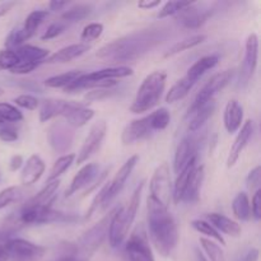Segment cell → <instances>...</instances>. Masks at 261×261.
<instances>
[{
  "label": "cell",
  "mask_w": 261,
  "mask_h": 261,
  "mask_svg": "<svg viewBox=\"0 0 261 261\" xmlns=\"http://www.w3.org/2000/svg\"><path fill=\"white\" fill-rule=\"evenodd\" d=\"M147 219L149 236L155 250L163 257L171 256L178 244V229L173 216L168 208L148 196Z\"/></svg>",
  "instance_id": "obj_1"
},
{
  "label": "cell",
  "mask_w": 261,
  "mask_h": 261,
  "mask_svg": "<svg viewBox=\"0 0 261 261\" xmlns=\"http://www.w3.org/2000/svg\"><path fill=\"white\" fill-rule=\"evenodd\" d=\"M161 42L160 30H143L107 43L97 53V58L112 63L140 58Z\"/></svg>",
  "instance_id": "obj_2"
},
{
  "label": "cell",
  "mask_w": 261,
  "mask_h": 261,
  "mask_svg": "<svg viewBox=\"0 0 261 261\" xmlns=\"http://www.w3.org/2000/svg\"><path fill=\"white\" fill-rule=\"evenodd\" d=\"M144 180L140 181L139 185L137 186V189L133 193L130 200L125 205L116 206L114 209V214H112L109 227V241L110 246L112 249H117L120 245H122V242L126 239L127 233H129L130 227L134 223L135 216H137V212L139 209L140 198H142V191L144 189Z\"/></svg>",
  "instance_id": "obj_3"
},
{
  "label": "cell",
  "mask_w": 261,
  "mask_h": 261,
  "mask_svg": "<svg viewBox=\"0 0 261 261\" xmlns=\"http://www.w3.org/2000/svg\"><path fill=\"white\" fill-rule=\"evenodd\" d=\"M166 81H167V74L165 71H153L145 76L130 106V111L133 114H142L157 106L165 92Z\"/></svg>",
  "instance_id": "obj_4"
},
{
  "label": "cell",
  "mask_w": 261,
  "mask_h": 261,
  "mask_svg": "<svg viewBox=\"0 0 261 261\" xmlns=\"http://www.w3.org/2000/svg\"><path fill=\"white\" fill-rule=\"evenodd\" d=\"M112 214H114V209L82 234L76 245H74V256L81 260L88 261L89 257L96 252V250L103 244L106 237L109 236V227Z\"/></svg>",
  "instance_id": "obj_5"
},
{
  "label": "cell",
  "mask_w": 261,
  "mask_h": 261,
  "mask_svg": "<svg viewBox=\"0 0 261 261\" xmlns=\"http://www.w3.org/2000/svg\"><path fill=\"white\" fill-rule=\"evenodd\" d=\"M74 217L63 212L55 211L51 205H38V204L27 203L19 212L17 222L22 226L32 224H48L56 222H70Z\"/></svg>",
  "instance_id": "obj_6"
},
{
  "label": "cell",
  "mask_w": 261,
  "mask_h": 261,
  "mask_svg": "<svg viewBox=\"0 0 261 261\" xmlns=\"http://www.w3.org/2000/svg\"><path fill=\"white\" fill-rule=\"evenodd\" d=\"M233 75H234L233 69H228V70H224L218 74H214V75L212 76V78L209 79L203 87H201V89L198 92L193 105L189 107L188 111H193V110L208 103L209 101H213L214 96L228 86V83L232 81Z\"/></svg>",
  "instance_id": "obj_7"
},
{
  "label": "cell",
  "mask_w": 261,
  "mask_h": 261,
  "mask_svg": "<svg viewBox=\"0 0 261 261\" xmlns=\"http://www.w3.org/2000/svg\"><path fill=\"white\" fill-rule=\"evenodd\" d=\"M149 189L150 198L157 200L166 208L170 206L172 193H171V176L168 163L163 162L162 165L155 168L154 173L150 178Z\"/></svg>",
  "instance_id": "obj_8"
},
{
  "label": "cell",
  "mask_w": 261,
  "mask_h": 261,
  "mask_svg": "<svg viewBox=\"0 0 261 261\" xmlns=\"http://www.w3.org/2000/svg\"><path fill=\"white\" fill-rule=\"evenodd\" d=\"M129 261H155L144 227L138 226L125 245Z\"/></svg>",
  "instance_id": "obj_9"
},
{
  "label": "cell",
  "mask_w": 261,
  "mask_h": 261,
  "mask_svg": "<svg viewBox=\"0 0 261 261\" xmlns=\"http://www.w3.org/2000/svg\"><path fill=\"white\" fill-rule=\"evenodd\" d=\"M9 259L14 261H35L45 255L46 249L23 239L8 240L4 245Z\"/></svg>",
  "instance_id": "obj_10"
},
{
  "label": "cell",
  "mask_w": 261,
  "mask_h": 261,
  "mask_svg": "<svg viewBox=\"0 0 261 261\" xmlns=\"http://www.w3.org/2000/svg\"><path fill=\"white\" fill-rule=\"evenodd\" d=\"M200 145V139L196 135V133H189L180 144L177 145V149L175 153V161H173V170L175 172L180 173L189 163L193 160L198 158V150Z\"/></svg>",
  "instance_id": "obj_11"
},
{
  "label": "cell",
  "mask_w": 261,
  "mask_h": 261,
  "mask_svg": "<svg viewBox=\"0 0 261 261\" xmlns=\"http://www.w3.org/2000/svg\"><path fill=\"white\" fill-rule=\"evenodd\" d=\"M107 133V124L105 121H98L91 127L88 135L84 139L83 145H82L81 150L78 153V157H76V165H82L86 161H88V158L91 157L93 153H96L98 150V148L101 147L102 142H103L105 137H106Z\"/></svg>",
  "instance_id": "obj_12"
},
{
  "label": "cell",
  "mask_w": 261,
  "mask_h": 261,
  "mask_svg": "<svg viewBox=\"0 0 261 261\" xmlns=\"http://www.w3.org/2000/svg\"><path fill=\"white\" fill-rule=\"evenodd\" d=\"M257 58H259V38H257L256 33H251L245 43V56L241 71H240V82H242L244 84L249 83L256 70Z\"/></svg>",
  "instance_id": "obj_13"
},
{
  "label": "cell",
  "mask_w": 261,
  "mask_h": 261,
  "mask_svg": "<svg viewBox=\"0 0 261 261\" xmlns=\"http://www.w3.org/2000/svg\"><path fill=\"white\" fill-rule=\"evenodd\" d=\"M139 162V155H133L130 157L124 165L121 166V168L119 170V172L115 175V177L112 178L111 182H109V190H107L106 199H105L103 208H106L120 193L124 189L125 184H126V180L129 178V176L132 175L133 170L137 166V163Z\"/></svg>",
  "instance_id": "obj_14"
},
{
  "label": "cell",
  "mask_w": 261,
  "mask_h": 261,
  "mask_svg": "<svg viewBox=\"0 0 261 261\" xmlns=\"http://www.w3.org/2000/svg\"><path fill=\"white\" fill-rule=\"evenodd\" d=\"M153 133L154 130L152 129V125H150L149 116H144L142 119L133 120L125 126L121 134V142L125 145L134 144V143L149 138Z\"/></svg>",
  "instance_id": "obj_15"
},
{
  "label": "cell",
  "mask_w": 261,
  "mask_h": 261,
  "mask_svg": "<svg viewBox=\"0 0 261 261\" xmlns=\"http://www.w3.org/2000/svg\"><path fill=\"white\" fill-rule=\"evenodd\" d=\"M99 175V166L97 163H87L86 166L81 168L78 171L75 176L71 180L70 186L66 190L65 198H70L71 195L76 194L78 191H81L82 189L87 188L88 185H91Z\"/></svg>",
  "instance_id": "obj_16"
},
{
  "label": "cell",
  "mask_w": 261,
  "mask_h": 261,
  "mask_svg": "<svg viewBox=\"0 0 261 261\" xmlns=\"http://www.w3.org/2000/svg\"><path fill=\"white\" fill-rule=\"evenodd\" d=\"M252 134H254V122L251 120H247L244 126L241 127V130H240L233 144H232L231 150L228 153V158H227V167L231 168L236 165L241 153L244 152V149L249 144L250 139L252 138Z\"/></svg>",
  "instance_id": "obj_17"
},
{
  "label": "cell",
  "mask_w": 261,
  "mask_h": 261,
  "mask_svg": "<svg viewBox=\"0 0 261 261\" xmlns=\"http://www.w3.org/2000/svg\"><path fill=\"white\" fill-rule=\"evenodd\" d=\"M73 130L63 124H54L48 130V142L59 153H65L73 142Z\"/></svg>",
  "instance_id": "obj_18"
},
{
  "label": "cell",
  "mask_w": 261,
  "mask_h": 261,
  "mask_svg": "<svg viewBox=\"0 0 261 261\" xmlns=\"http://www.w3.org/2000/svg\"><path fill=\"white\" fill-rule=\"evenodd\" d=\"M75 102L65 101V99L48 98L42 101L40 107V121L46 122L58 116H65L69 110L74 106Z\"/></svg>",
  "instance_id": "obj_19"
},
{
  "label": "cell",
  "mask_w": 261,
  "mask_h": 261,
  "mask_svg": "<svg viewBox=\"0 0 261 261\" xmlns=\"http://www.w3.org/2000/svg\"><path fill=\"white\" fill-rule=\"evenodd\" d=\"M45 170L46 166L42 158L38 154H32L27 160L24 167H23L22 173H20V181L25 186L33 185V184L40 180V177L43 175Z\"/></svg>",
  "instance_id": "obj_20"
},
{
  "label": "cell",
  "mask_w": 261,
  "mask_h": 261,
  "mask_svg": "<svg viewBox=\"0 0 261 261\" xmlns=\"http://www.w3.org/2000/svg\"><path fill=\"white\" fill-rule=\"evenodd\" d=\"M91 48V46L87 45V43H73V45L65 46V47L60 48L59 51H56L55 54L48 56L43 63L47 64H65L69 61L74 60V59L79 58L81 55L86 54L87 51Z\"/></svg>",
  "instance_id": "obj_21"
},
{
  "label": "cell",
  "mask_w": 261,
  "mask_h": 261,
  "mask_svg": "<svg viewBox=\"0 0 261 261\" xmlns=\"http://www.w3.org/2000/svg\"><path fill=\"white\" fill-rule=\"evenodd\" d=\"M242 120H244V109L236 99L227 102L223 114L224 127L229 134H234L241 129Z\"/></svg>",
  "instance_id": "obj_22"
},
{
  "label": "cell",
  "mask_w": 261,
  "mask_h": 261,
  "mask_svg": "<svg viewBox=\"0 0 261 261\" xmlns=\"http://www.w3.org/2000/svg\"><path fill=\"white\" fill-rule=\"evenodd\" d=\"M214 110H216V102L213 99V101H209L208 103L203 105V106L198 107L193 111H188L186 117H190L188 127L189 133H198L206 124L209 117L213 115Z\"/></svg>",
  "instance_id": "obj_23"
},
{
  "label": "cell",
  "mask_w": 261,
  "mask_h": 261,
  "mask_svg": "<svg viewBox=\"0 0 261 261\" xmlns=\"http://www.w3.org/2000/svg\"><path fill=\"white\" fill-rule=\"evenodd\" d=\"M206 18H208V13L198 9L193 3L188 8L177 13V20L189 30H196V28L201 27L205 23Z\"/></svg>",
  "instance_id": "obj_24"
},
{
  "label": "cell",
  "mask_w": 261,
  "mask_h": 261,
  "mask_svg": "<svg viewBox=\"0 0 261 261\" xmlns=\"http://www.w3.org/2000/svg\"><path fill=\"white\" fill-rule=\"evenodd\" d=\"M208 218V223H211L219 233H224V234H228L231 237H239L241 234V227L237 222L232 221L231 218L228 217L223 216V214H219V213H211L206 216Z\"/></svg>",
  "instance_id": "obj_25"
},
{
  "label": "cell",
  "mask_w": 261,
  "mask_h": 261,
  "mask_svg": "<svg viewBox=\"0 0 261 261\" xmlns=\"http://www.w3.org/2000/svg\"><path fill=\"white\" fill-rule=\"evenodd\" d=\"M133 69L130 66H110V68L101 69V70L92 71V73L86 74V76L91 81L103 82V81H115V79L126 78V76L133 75Z\"/></svg>",
  "instance_id": "obj_26"
},
{
  "label": "cell",
  "mask_w": 261,
  "mask_h": 261,
  "mask_svg": "<svg viewBox=\"0 0 261 261\" xmlns=\"http://www.w3.org/2000/svg\"><path fill=\"white\" fill-rule=\"evenodd\" d=\"M94 116V111L92 109L84 106L83 103L75 102L74 106L69 110L68 114L65 115V120L68 122V126L71 127H82L91 121Z\"/></svg>",
  "instance_id": "obj_27"
},
{
  "label": "cell",
  "mask_w": 261,
  "mask_h": 261,
  "mask_svg": "<svg viewBox=\"0 0 261 261\" xmlns=\"http://www.w3.org/2000/svg\"><path fill=\"white\" fill-rule=\"evenodd\" d=\"M198 166V158L191 161L182 171L177 175V178H176L175 186H173V193L172 198L175 204H180L181 201L184 200V196H185L186 189H188L189 181H190L191 173H193L194 168Z\"/></svg>",
  "instance_id": "obj_28"
},
{
  "label": "cell",
  "mask_w": 261,
  "mask_h": 261,
  "mask_svg": "<svg viewBox=\"0 0 261 261\" xmlns=\"http://www.w3.org/2000/svg\"><path fill=\"white\" fill-rule=\"evenodd\" d=\"M15 54L20 63H32L40 65L43 60L48 58L50 51L47 48L37 47L32 45H22L20 47L15 48Z\"/></svg>",
  "instance_id": "obj_29"
},
{
  "label": "cell",
  "mask_w": 261,
  "mask_h": 261,
  "mask_svg": "<svg viewBox=\"0 0 261 261\" xmlns=\"http://www.w3.org/2000/svg\"><path fill=\"white\" fill-rule=\"evenodd\" d=\"M204 180V166H196L191 173L190 181H189L188 189H186L185 196L182 201L188 203H195L200 198V189L201 184Z\"/></svg>",
  "instance_id": "obj_30"
},
{
  "label": "cell",
  "mask_w": 261,
  "mask_h": 261,
  "mask_svg": "<svg viewBox=\"0 0 261 261\" xmlns=\"http://www.w3.org/2000/svg\"><path fill=\"white\" fill-rule=\"evenodd\" d=\"M219 58L217 55H208V56H203V58L199 59L196 63H194L193 65L189 68L188 73H186V76L191 81L196 82L204 75L208 70L213 69L214 66L218 64Z\"/></svg>",
  "instance_id": "obj_31"
},
{
  "label": "cell",
  "mask_w": 261,
  "mask_h": 261,
  "mask_svg": "<svg viewBox=\"0 0 261 261\" xmlns=\"http://www.w3.org/2000/svg\"><path fill=\"white\" fill-rule=\"evenodd\" d=\"M48 17L47 10H33L32 13L27 15L24 20V24L20 27V32H22L23 38L25 41L30 40L33 35L36 33L37 28L43 23V20Z\"/></svg>",
  "instance_id": "obj_32"
},
{
  "label": "cell",
  "mask_w": 261,
  "mask_h": 261,
  "mask_svg": "<svg viewBox=\"0 0 261 261\" xmlns=\"http://www.w3.org/2000/svg\"><path fill=\"white\" fill-rule=\"evenodd\" d=\"M194 84H195V82L189 79L186 75L182 76L181 79H178V81L171 87L170 91L167 92V94H166V102H167V103H175V102L184 99L188 96L189 92L191 91Z\"/></svg>",
  "instance_id": "obj_33"
},
{
  "label": "cell",
  "mask_w": 261,
  "mask_h": 261,
  "mask_svg": "<svg viewBox=\"0 0 261 261\" xmlns=\"http://www.w3.org/2000/svg\"><path fill=\"white\" fill-rule=\"evenodd\" d=\"M59 186H60V180L47 182L45 188H43L40 193L36 194L28 203L38 204V205H51V203H53L54 199H55L56 191H58Z\"/></svg>",
  "instance_id": "obj_34"
},
{
  "label": "cell",
  "mask_w": 261,
  "mask_h": 261,
  "mask_svg": "<svg viewBox=\"0 0 261 261\" xmlns=\"http://www.w3.org/2000/svg\"><path fill=\"white\" fill-rule=\"evenodd\" d=\"M232 212L240 221H249L251 217L249 196L246 193H239L232 201Z\"/></svg>",
  "instance_id": "obj_35"
},
{
  "label": "cell",
  "mask_w": 261,
  "mask_h": 261,
  "mask_svg": "<svg viewBox=\"0 0 261 261\" xmlns=\"http://www.w3.org/2000/svg\"><path fill=\"white\" fill-rule=\"evenodd\" d=\"M205 40H206L205 35H195V36H193V37H189V38H185V40H182V41H178V42H176L175 45H173L172 47H171L170 50H168L167 53L163 55V58L165 59L172 58V56L177 55V54L184 53V51L189 50V48H193V47H195V46L200 45V43L204 42Z\"/></svg>",
  "instance_id": "obj_36"
},
{
  "label": "cell",
  "mask_w": 261,
  "mask_h": 261,
  "mask_svg": "<svg viewBox=\"0 0 261 261\" xmlns=\"http://www.w3.org/2000/svg\"><path fill=\"white\" fill-rule=\"evenodd\" d=\"M92 10H93V5L92 4H76L74 7H71L70 9L66 10L61 15V19H63L64 23L79 22L82 19H86L91 14Z\"/></svg>",
  "instance_id": "obj_37"
},
{
  "label": "cell",
  "mask_w": 261,
  "mask_h": 261,
  "mask_svg": "<svg viewBox=\"0 0 261 261\" xmlns=\"http://www.w3.org/2000/svg\"><path fill=\"white\" fill-rule=\"evenodd\" d=\"M74 160H75V154H73V153H70V154L61 155L60 158H58V160H56V162L54 163L53 167H51L50 175H48L46 184L51 182V181L59 180V177H60V176L63 175V173L65 172L69 167H70L71 163L74 162Z\"/></svg>",
  "instance_id": "obj_38"
},
{
  "label": "cell",
  "mask_w": 261,
  "mask_h": 261,
  "mask_svg": "<svg viewBox=\"0 0 261 261\" xmlns=\"http://www.w3.org/2000/svg\"><path fill=\"white\" fill-rule=\"evenodd\" d=\"M81 71L78 70H71L66 71V73L59 74V75L50 76L45 81V86L48 88H66L71 82L75 81L79 75H81Z\"/></svg>",
  "instance_id": "obj_39"
},
{
  "label": "cell",
  "mask_w": 261,
  "mask_h": 261,
  "mask_svg": "<svg viewBox=\"0 0 261 261\" xmlns=\"http://www.w3.org/2000/svg\"><path fill=\"white\" fill-rule=\"evenodd\" d=\"M191 226H193V228L195 229V231H198L199 233L205 234V236L216 240V241L219 242L221 245H226L223 236H222V234L206 221H203V219H195V221L191 222Z\"/></svg>",
  "instance_id": "obj_40"
},
{
  "label": "cell",
  "mask_w": 261,
  "mask_h": 261,
  "mask_svg": "<svg viewBox=\"0 0 261 261\" xmlns=\"http://www.w3.org/2000/svg\"><path fill=\"white\" fill-rule=\"evenodd\" d=\"M148 116H149L150 125H152V129L154 130V132L165 130L166 127L170 125V121H171L170 111H168L167 109H165V107L152 112V114H149Z\"/></svg>",
  "instance_id": "obj_41"
},
{
  "label": "cell",
  "mask_w": 261,
  "mask_h": 261,
  "mask_svg": "<svg viewBox=\"0 0 261 261\" xmlns=\"http://www.w3.org/2000/svg\"><path fill=\"white\" fill-rule=\"evenodd\" d=\"M23 120V115L17 107L7 102H0V122L5 124H13L19 122Z\"/></svg>",
  "instance_id": "obj_42"
},
{
  "label": "cell",
  "mask_w": 261,
  "mask_h": 261,
  "mask_svg": "<svg viewBox=\"0 0 261 261\" xmlns=\"http://www.w3.org/2000/svg\"><path fill=\"white\" fill-rule=\"evenodd\" d=\"M200 242V246L203 247V250L205 251V254L208 255V257L211 261H226V255H224V251L221 249L219 245H217L216 242L211 241L208 239H204L201 237L199 240Z\"/></svg>",
  "instance_id": "obj_43"
},
{
  "label": "cell",
  "mask_w": 261,
  "mask_h": 261,
  "mask_svg": "<svg viewBox=\"0 0 261 261\" xmlns=\"http://www.w3.org/2000/svg\"><path fill=\"white\" fill-rule=\"evenodd\" d=\"M20 196H22V190L18 186H9L0 191V211L19 200Z\"/></svg>",
  "instance_id": "obj_44"
},
{
  "label": "cell",
  "mask_w": 261,
  "mask_h": 261,
  "mask_svg": "<svg viewBox=\"0 0 261 261\" xmlns=\"http://www.w3.org/2000/svg\"><path fill=\"white\" fill-rule=\"evenodd\" d=\"M103 32V24L102 23H91V24L86 25L82 31L81 40L83 41V43L92 42V41H96L97 38H99V36Z\"/></svg>",
  "instance_id": "obj_45"
},
{
  "label": "cell",
  "mask_w": 261,
  "mask_h": 261,
  "mask_svg": "<svg viewBox=\"0 0 261 261\" xmlns=\"http://www.w3.org/2000/svg\"><path fill=\"white\" fill-rule=\"evenodd\" d=\"M19 63L14 50L4 48L0 50V70H10Z\"/></svg>",
  "instance_id": "obj_46"
},
{
  "label": "cell",
  "mask_w": 261,
  "mask_h": 261,
  "mask_svg": "<svg viewBox=\"0 0 261 261\" xmlns=\"http://www.w3.org/2000/svg\"><path fill=\"white\" fill-rule=\"evenodd\" d=\"M190 2H168L163 5L162 9L158 13V18H166L170 15H175L180 13L181 10L188 8L190 5Z\"/></svg>",
  "instance_id": "obj_47"
},
{
  "label": "cell",
  "mask_w": 261,
  "mask_h": 261,
  "mask_svg": "<svg viewBox=\"0 0 261 261\" xmlns=\"http://www.w3.org/2000/svg\"><path fill=\"white\" fill-rule=\"evenodd\" d=\"M107 190H109V182H106V185L103 186V188L101 189V190L97 193V195L94 196L93 201H92L91 206H89L88 212H87V214L84 216V219H91V217L93 216L94 213H96L97 211H98L101 206H103V203H105V199H106V195H107Z\"/></svg>",
  "instance_id": "obj_48"
},
{
  "label": "cell",
  "mask_w": 261,
  "mask_h": 261,
  "mask_svg": "<svg viewBox=\"0 0 261 261\" xmlns=\"http://www.w3.org/2000/svg\"><path fill=\"white\" fill-rule=\"evenodd\" d=\"M14 102L17 103V106L30 110V111H33V110H36L40 106V101L36 97L31 96V94H20V96H18L14 99Z\"/></svg>",
  "instance_id": "obj_49"
},
{
  "label": "cell",
  "mask_w": 261,
  "mask_h": 261,
  "mask_svg": "<svg viewBox=\"0 0 261 261\" xmlns=\"http://www.w3.org/2000/svg\"><path fill=\"white\" fill-rule=\"evenodd\" d=\"M0 139L3 142H15L18 139V132L13 125L0 122Z\"/></svg>",
  "instance_id": "obj_50"
},
{
  "label": "cell",
  "mask_w": 261,
  "mask_h": 261,
  "mask_svg": "<svg viewBox=\"0 0 261 261\" xmlns=\"http://www.w3.org/2000/svg\"><path fill=\"white\" fill-rule=\"evenodd\" d=\"M66 28V24L65 23L61 20V22H55L53 23V24H50L47 27V30H46V32L42 35V40H51V38H55L58 37L59 35H61V33L65 31Z\"/></svg>",
  "instance_id": "obj_51"
},
{
  "label": "cell",
  "mask_w": 261,
  "mask_h": 261,
  "mask_svg": "<svg viewBox=\"0 0 261 261\" xmlns=\"http://www.w3.org/2000/svg\"><path fill=\"white\" fill-rule=\"evenodd\" d=\"M251 212L252 214H254L255 219L256 221H259L261 218V190L260 189H257L256 193L254 194V196H252V201H251Z\"/></svg>",
  "instance_id": "obj_52"
},
{
  "label": "cell",
  "mask_w": 261,
  "mask_h": 261,
  "mask_svg": "<svg viewBox=\"0 0 261 261\" xmlns=\"http://www.w3.org/2000/svg\"><path fill=\"white\" fill-rule=\"evenodd\" d=\"M260 176H261L260 166H257V167H255L254 170L250 171L249 176H247V178H246L247 188H250V189L257 188L260 184Z\"/></svg>",
  "instance_id": "obj_53"
},
{
  "label": "cell",
  "mask_w": 261,
  "mask_h": 261,
  "mask_svg": "<svg viewBox=\"0 0 261 261\" xmlns=\"http://www.w3.org/2000/svg\"><path fill=\"white\" fill-rule=\"evenodd\" d=\"M38 66V64H32V63H18L17 65L13 69H10V73L12 74H28L31 71L35 70Z\"/></svg>",
  "instance_id": "obj_54"
},
{
  "label": "cell",
  "mask_w": 261,
  "mask_h": 261,
  "mask_svg": "<svg viewBox=\"0 0 261 261\" xmlns=\"http://www.w3.org/2000/svg\"><path fill=\"white\" fill-rule=\"evenodd\" d=\"M259 260V250L250 249L240 257L239 261H257Z\"/></svg>",
  "instance_id": "obj_55"
},
{
  "label": "cell",
  "mask_w": 261,
  "mask_h": 261,
  "mask_svg": "<svg viewBox=\"0 0 261 261\" xmlns=\"http://www.w3.org/2000/svg\"><path fill=\"white\" fill-rule=\"evenodd\" d=\"M22 163H23V158L22 155H13L10 158V162H9V167L10 171H17L22 167Z\"/></svg>",
  "instance_id": "obj_56"
},
{
  "label": "cell",
  "mask_w": 261,
  "mask_h": 261,
  "mask_svg": "<svg viewBox=\"0 0 261 261\" xmlns=\"http://www.w3.org/2000/svg\"><path fill=\"white\" fill-rule=\"evenodd\" d=\"M160 4H161L160 0H153V2H150V0L149 2H148V0H144V2L138 3V7L142 8V9L148 10V9H153V8L158 7Z\"/></svg>",
  "instance_id": "obj_57"
},
{
  "label": "cell",
  "mask_w": 261,
  "mask_h": 261,
  "mask_svg": "<svg viewBox=\"0 0 261 261\" xmlns=\"http://www.w3.org/2000/svg\"><path fill=\"white\" fill-rule=\"evenodd\" d=\"M15 5V2H4L0 4V18L4 17L10 9Z\"/></svg>",
  "instance_id": "obj_58"
},
{
  "label": "cell",
  "mask_w": 261,
  "mask_h": 261,
  "mask_svg": "<svg viewBox=\"0 0 261 261\" xmlns=\"http://www.w3.org/2000/svg\"><path fill=\"white\" fill-rule=\"evenodd\" d=\"M68 5V2H58V0H54V2L48 3V7H50L51 10L56 12V10H61L64 7Z\"/></svg>",
  "instance_id": "obj_59"
},
{
  "label": "cell",
  "mask_w": 261,
  "mask_h": 261,
  "mask_svg": "<svg viewBox=\"0 0 261 261\" xmlns=\"http://www.w3.org/2000/svg\"><path fill=\"white\" fill-rule=\"evenodd\" d=\"M58 261H84V260H81L76 256H74L73 251H71V252H68V254H65L64 256H61Z\"/></svg>",
  "instance_id": "obj_60"
},
{
  "label": "cell",
  "mask_w": 261,
  "mask_h": 261,
  "mask_svg": "<svg viewBox=\"0 0 261 261\" xmlns=\"http://www.w3.org/2000/svg\"><path fill=\"white\" fill-rule=\"evenodd\" d=\"M195 261H208V259L205 257V255H204L198 247L195 249Z\"/></svg>",
  "instance_id": "obj_61"
},
{
  "label": "cell",
  "mask_w": 261,
  "mask_h": 261,
  "mask_svg": "<svg viewBox=\"0 0 261 261\" xmlns=\"http://www.w3.org/2000/svg\"><path fill=\"white\" fill-rule=\"evenodd\" d=\"M8 259H9V256H8V252L5 250L4 245H0V261H7Z\"/></svg>",
  "instance_id": "obj_62"
},
{
  "label": "cell",
  "mask_w": 261,
  "mask_h": 261,
  "mask_svg": "<svg viewBox=\"0 0 261 261\" xmlns=\"http://www.w3.org/2000/svg\"><path fill=\"white\" fill-rule=\"evenodd\" d=\"M3 94H4V89L0 88V96H3Z\"/></svg>",
  "instance_id": "obj_63"
}]
</instances>
